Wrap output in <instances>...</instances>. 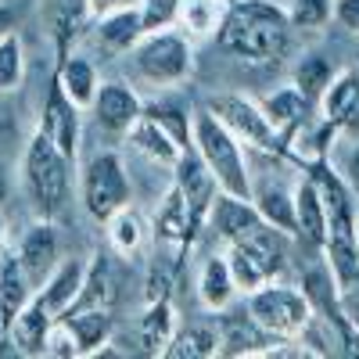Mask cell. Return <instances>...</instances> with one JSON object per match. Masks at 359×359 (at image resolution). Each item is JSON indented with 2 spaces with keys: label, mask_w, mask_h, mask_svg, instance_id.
I'll return each mask as SVG.
<instances>
[{
  "label": "cell",
  "mask_w": 359,
  "mask_h": 359,
  "mask_svg": "<svg viewBox=\"0 0 359 359\" xmlns=\"http://www.w3.org/2000/svg\"><path fill=\"white\" fill-rule=\"evenodd\" d=\"M216 40L226 54L241 57L248 65L277 62L291 40V18L273 0H237L223 11Z\"/></svg>",
  "instance_id": "6da1fadb"
},
{
  "label": "cell",
  "mask_w": 359,
  "mask_h": 359,
  "mask_svg": "<svg viewBox=\"0 0 359 359\" xmlns=\"http://www.w3.org/2000/svg\"><path fill=\"white\" fill-rule=\"evenodd\" d=\"M22 180H25L29 201H33V212L40 219H54L69 205L72 180H76V158H69L43 133H33L25 144V155H22Z\"/></svg>",
  "instance_id": "7a4b0ae2"
},
{
  "label": "cell",
  "mask_w": 359,
  "mask_h": 359,
  "mask_svg": "<svg viewBox=\"0 0 359 359\" xmlns=\"http://www.w3.org/2000/svg\"><path fill=\"white\" fill-rule=\"evenodd\" d=\"M191 147L201 155V162L212 169L223 194L252 198V169H248L245 144L237 140L205 104L191 111Z\"/></svg>",
  "instance_id": "3957f363"
},
{
  "label": "cell",
  "mask_w": 359,
  "mask_h": 359,
  "mask_svg": "<svg viewBox=\"0 0 359 359\" xmlns=\"http://www.w3.org/2000/svg\"><path fill=\"white\" fill-rule=\"evenodd\" d=\"M245 309L255 316V323L262 331H269L277 341H294L302 338V331L313 320V306L302 287L273 280V284H262L255 291L245 294Z\"/></svg>",
  "instance_id": "277c9868"
},
{
  "label": "cell",
  "mask_w": 359,
  "mask_h": 359,
  "mask_svg": "<svg viewBox=\"0 0 359 359\" xmlns=\"http://www.w3.org/2000/svg\"><path fill=\"white\" fill-rule=\"evenodd\" d=\"M284 230H273V226H262L259 233L245 237L237 245H226V262L233 269V280H237V291L248 294L262 284H273L284 277L287 269V248H284Z\"/></svg>",
  "instance_id": "5b68a950"
},
{
  "label": "cell",
  "mask_w": 359,
  "mask_h": 359,
  "mask_svg": "<svg viewBox=\"0 0 359 359\" xmlns=\"http://www.w3.org/2000/svg\"><path fill=\"white\" fill-rule=\"evenodd\" d=\"M133 65L137 72L155 83V86H172V83H184L194 69V47H191V36L184 33H172V29H151L144 33L133 50Z\"/></svg>",
  "instance_id": "8992f818"
},
{
  "label": "cell",
  "mask_w": 359,
  "mask_h": 359,
  "mask_svg": "<svg viewBox=\"0 0 359 359\" xmlns=\"http://www.w3.org/2000/svg\"><path fill=\"white\" fill-rule=\"evenodd\" d=\"M79 201L97 223H108L115 212H123V208L133 201L126 165H123V158H118L115 151H101V155H94L83 165Z\"/></svg>",
  "instance_id": "52a82bcc"
},
{
  "label": "cell",
  "mask_w": 359,
  "mask_h": 359,
  "mask_svg": "<svg viewBox=\"0 0 359 359\" xmlns=\"http://www.w3.org/2000/svg\"><path fill=\"white\" fill-rule=\"evenodd\" d=\"M205 108L245 147H255V151H266V155H287V140L269 123V115L262 111L259 101H252L245 94H212L205 101Z\"/></svg>",
  "instance_id": "ba28073f"
},
{
  "label": "cell",
  "mask_w": 359,
  "mask_h": 359,
  "mask_svg": "<svg viewBox=\"0 0 359 359\" xmlns=\"http://www.w3.org/2000/svg\"><path fill=\"white\" fill-rule=\"evenodd\" d=\"M79 104L62 90L57 76L50 79L47 86V97H43V108H40V123H36V133H43L47 140H54L69 158L79 155Z\"/></svg>",
  "instance_id": "9c48e42d"
},
{
  "label": "cell",
  "mask_w": 359,
  "mask_h": 359,
  "mask_svg": "<svg viewBox=\"0 0 359 359\" xmlns=\"http://www.w3.org/2000/svg\"><path fill=\"white\" fill-rule=\"evenodd\" d=\"M172 187L184 194V201H187V208L194 212V219L205 226L208 208H212V201L219 194V184H216L212 169L201 162V155L194 151V147H184L180 158L172 162Z\"/></svg>",
  "instance_id": "30bf717a"
},
{
  "label": "cell",
  "mask_w": 359,
  "mask_h": 359,
  "mask_svg": "<svg viewBox=\"0 0 359 359\" xmlns=\"http://www.w3.org/2000/svg\"><path fill=\"white\" fill-rule=\"evenodd\" d=\"M90 115H94V123L108 133H130L133 123L144 115V101H140V94L133 86L118 83V79H108V83L97 86Z\"/></svg>",
  "instance_id": "8fae6325"
},
{
  "label": "cell",
  "mask_w": 359,
  "mask_h": 359,
  "mask_svg": "<svg viewBox=\"0 0 359 359\" xmlns=\"http://www.w3.org/2000/svg\"><path fill=\"white\" fill-rule=\"evenodd\" d=\"M205 223L216 230V237L223 245H237V241H245V237H252L266 226L252 198H237V194H223V191L216 194Z\"/></svg>",
  "instance_id": "7c38bea8"
},
{
  "label": "cell",
  "mask_w": 359,
  "mask_h": 359,
  "mask_svg": "<svg viewBox=\"0 0 359 359\" xmlns=\"http://www.w3.org/2000/svg\"><path fill=\"white\" fill-rule=\"evenodd\" d=\"M273 348H277V338L269 331H262L248 309H241V313L223 309V316H219V355H230V359L269 355Z\"/></svg>",
  "instance_id": "4fadbf2b"
},
{
  "label": "cell",
  "mask_w": 359,
  "mask_h": 359,
  "mask_svg": "<svg viewBox=\"0 0 359 359\" xmlns=\"http://www.w3.org/2000/svg\"><path fill=\"white\" fill-rule=\"evenodd\" d=\"M22 266H25V273L29 280H33V287H40L47 280V273L62 262L57 259V233H54V219H40L33 226H25L22 237H18V245H15Z\"/></svg>",
  "instance_id": "5bb4252c"
},
{
  "label": "cell",
  "mask_w": 359,
  "mask_h": 359,
  "mask_svg": "<svg viewBox=\"0 0 359 359\" xmlns=\"http://www.w3.org/2000/svg\"><path fill=\"white\" fill-rule=\"evenodd\" d=\"M54 320H57V316L33 294V298H29V302L11 316V323H8V345H11V352H18V355H43L47 331H50Z\"/></svg>",
  "instance_id": "9a60e30c"
},
{
  "label": "cell",
  "mask_w": 359,
  "mask_h": 359,
  "mask_svg": "<svg viewBox=\"0 0 359 359\" xmlns=\"http://www.w3.org/2000/svg\"><path fill=\"white\" fill-rule=\"evenodd\" d=\"M294 237H302L306 245H313L320 252H323V241H327L323 198H320V187L309 172L294 184Z\"/></svg>",
  "instance_id": "2e32d148"
},
{
  "label": "cell",
  "mask_w": 359,
  "mask_h": 359,
  "mask_svg": "<svg viewBox=\"0 0 359 359\" xmlns=\"http://www.w3.org/2000/svg\"><path fill=\"white\" fill-rule=\"evenodd\" d=\"M198 230H201V223L194 219V212L187 208L184 194H180L176 187H169L165 201L158 205V212H155V237L165 241V245H172L176 252H187Z\"/></svg>",
  "instance_id": "e0dca14e"
},
{
  "label": "cell",
  "mask_w": 359,
  "mask_h": 359,
  "mask_svg": "<svg viewBox=\"0 0 359 359\" xmlns=\"http://www.w3.org/2000/svg\"><path fill=\"white\" fill-rule=\"evenodd\" d=\"M83 277H86V262L83 259H62L47 273V280L36 287V298L54 316H65L72 309V302H76L79 287H83Z\"/></svg>",
  "instance_id": "ac0fdd59"
},
{
  "label": "cell",
  "mask_w": 359,
  "mask_h": 359,
  "mask_svg": "<svg viewBox=\"0 0 359 359\" xmlns=\"http://www.w3.org/2000/svg\"><path fill=\"white\" fill-rule=\"evenodd\" d=\"M208 355H219V316H201L176 327L162 359H208Z\"/></svg>",
  "instance_id": "d6986e66"
},
{
  "label": "cell",
  "mask_w": 359,
  "mask_h": 359,
  "mask_svg": "<svg viewBox=\"0 0 359 359\" xmlns=\"http://www.w3.org/2000/svg\"><path fill=\"white\" fill-rule=\"evenodd\" d=\"M33 294H36V287H33V280H29L18 252L11 245H4L0 248V316H4V323H11V316Z\"/></svg>",
  "instance_id": "ffe728a7"
},
{
  "label": "cell",
  "mask_w": 359,
  "mask_h": 359,
  "mask_svg": "<svg viewBox=\"0 0 359 359\" xmlns=\"http://www.w3.org/2000/svg\"><path fill=\"white\" fill-rule=\"evenodd\" d=\"M126 140L137 147L144 158H151V162H158V165H169V169H172V162L180 158V151H184V144H180V140L158 123V118H151L147 111L133 123V130L126 133Z\"/></svg>",
  "instance_id": "44dd1931"
},
{
  "label": "cell",
  "mask_w": 359,
  "mask_h": 359,
  "mask_svg": "<svg viewBox=\"0 0 359 359\" xmlns=\"http://www.w3.org/2000/svg\"><path fill=\"white\" fill-rule=\"evenodd\" d=\"M198 294H201V306L223 313L233 306L237 298V280H233V269L226 262V255H208L201 273H198Z\"/></svg>",
  "instance_id": "7402d4cb"
},
{
  "label": "cell",
  "mask_w": 359,
  "mask_h": 359,
  "mask_svg": "<svg viewBox=\"0 0 359 359\" xmlns=\"http://www.w3.org/2000/svg\"><path fill=\"white\" fill-rule=\"evenodd\" d=\"M176 313L169 306V298H162V302H147L144 316L137 320V345L144 355H165L172 334H176Z\"/></svg>",
  "instance_id": "603a6c76"
},
{
  "label": "cell",
  "mask_w": 359,
  "mask_h": 359,
  "mask_svg": "<svg viewBox=\"0 0 359 359\" xmlns=\"http://www.w3.org/2000/svg\"><path fill=\"white\" fill-rule=\"evenodd\" d=\"M97 43L111 54H130L133 43L147 33L144 29V15L140 8H123V11H111V15H101L97 18Z\"/></svg>",
  "instance_id": "cb8c5ba5"
},
{
  "label": "cell",
  "mask_w": 359,
  "mask_h": 359,
  "mask_svg": "<svg viewBox=\"0 0 359 359\" xmlns=\"http://www.w3.org/2000/svg\"><path fill=\"white\" fill-rule=\"evenodd\" d=\"M111 298H115V273H111V262L104 255H94L86 262V277L83 287L76 294V302L69 313H83V309H111Z\"/></svg>",
  "instance_id": "d4e9b609"
},
{
  "label": "cell",
  "mask_w": 359,
  "mask_h": 359,
  "mask_svg": "<svg viewBox=\"0 0 359 359\" xmlns=\"http://www.w3.org/2000/svg\"><path fill=\"white\" fill-rule=\"evenodd\" d=\"M43 15H47V25H50V36L57 43V57H65L69 43L76 40L83 22L90 18V0H47Z\"/></svg>",
  "instance_id": "484cf974"
},
{
  "label": "cell",
  "mask_w": 359,
  "mask_h": 359,
  "mask_svg": "<svg viewBox=\"0 0 359 359\" xmlns=\"http://www.w3.org/2000/svg\"><path fill=\"white\" fill-rule=\"evenodd\" d=\"M359 97V69H345V72H334V79L327 83L323 97L316 101V111H320V123L327 126H341V118L348 115V108L355 104Z\"/></svg>",
  "instance_id": "4316f807"
},
{
  "label": "cell",
  "mask_w": 359,
  "mask_h": 359,
  "mask_svg": "<svg viewBox=\"0 0 359 359\" xmlns=\"http://www.w3.org/2000/svg\"><path fill=\"white\" fill-rule=\"evenodd\" d=\"M252 201H255V208H259V216H262L266 226L294 233V187L262 184V187H252Z\"/></svg>",
  "instance_id": "83f0119b"
},
{
  "label": "cell",
  "mask_w": 359,
  "mask_h": 359,
  "mask_svg": "<svg viewBox=\"0 0 359 359\" xmlns=\"http://www.w3.org/2000/svg\"><path fill=\"white\" fill-rule=\"evenodd\" d=\"M57 83H62V90L79 104V108H90L94 104V94H97V69L86 62V57L79 54H65V57H57Z\"/></svg>",
  "instance_id": "f1b7e54d"
},
{
  "label": "cell",
  "mask_w": 359,
  "mask_h": 359,
  "mask_svg": "<svg viewBox=\"0 0 359 359\" xmlns=\"http://www.w3.org/2000/svg\"><path fill=\"white\" fill-rule=\"evenodd\" d=\"M69 327L79 338L83 355H97L111 338H115V316L111 309H83V313H65Z\"/></svg>",
  "instance_id": "f546056e"
},
{
  "label": "cell",
  "mask_w": 359,
  "mask_h": 359,
  "mask_svg": "<svg viewBox=\"0 0 359 359\" xmlns=\"http://www.w3.org/2000/svg\"><path fill=\"white\" fill-rule=\"evenodd\" d=\"M309 108H313V104L298 94L294 86H284V90H277V94H269V97L262 101V111L269 115V123L277 126V133H280L284 140H291V133L302 126V118H306Z\"/></svg>",
  "instance_id": "4dcf8cb0"
},
{
  "label": "cell",
  "mask_w": 359,
  "mask_h": 359,
  "mask_svg": "<svg viewBox=\"0 0 359 359\" xmlns=\"http://www.w3.org/2000/svg\"><path fill=\"white\" fill-rule=\"evenodd\" d=\"M108 241H111V248L118 252V255H137L140 248H144V241H147V223H144V216L140 212H133V208L126 205L123 212H115L111 219H108Z\"/></svg>",
  "instance_id": "1f68e13d"
},
{
  "label": "cell",
  "mask_w": 359,
  "mask_h": 359,
  "mask_svg": "<svg viewBox=\"0 0 359 359\" xmlns=\"http://www.w3.org/2000/svg\"><path fill=\"white\" fill-rule=\"evenodd\" d=\"M334 79V69H331V62H327L323 54H306L302 62L294 65V76H291V86L302 94L313 108H316V101L323 97V90H327V83Z\"/></svg>",
  "instance_id": "d6a6232c"
},
{
  "label": "cell",
  "mask_w": 359,
  "mask_h": 359,
  "mask_svg": "<svg viewBox=\"0 0 359 359\" xmlns=\"http://www.w3.org/2000/svg\"><path fill=\"white\" fill-rule=\"evenodd\" d=\"M223 11L219 8V0H180V29H184L187 36H208V33H216L219 22H223Z\"/></svg>",
  "instance_id": "836d02e7"
},
{
  "label": "cell",
  "mask_w": 359,
  "mask_h": 359,
  "mask_svg": "<svg viewBox=\"0 0 359 359\" xmlns=\"http://www.w3.org/2000/svg\"><path fill=\"white\" fill-rule=\"evenodd\" d=\"M25 79V47H22V36L18 29L8 33L0 40V97L4 94H15Z\"/></svg>",
  "instance_id": "e575fe53"
},
{
  "label": "cell",
  "mask_w": 359,
  "mask_h": 359,
  "mask_svg": "<svg viewBox=\"0 0 359 359\" xmlns=\"http://www.w3.org/2000/svg\"><path fill=\"white\" fill-rule=\"evenodd\" d=\"M291 29H323L334 18V0H291Z\"/></svg>",
  "instance_id": "d590c367"
},
{
  "label": "cell",
  "mask_w": 359,
  "mask_h": 359,
  "mask_svg": "<svg viewBox=\"0 0 359 359\" xmlns=\"http://www.w3.org/2000/svg\"><path fill=\"white\" fill-rule=\"evenodd\" d=\"M176 266L180 259H155L147 266V277H144V302H162L172 291V280H176Z\"/></svg>",
  "instance_id": "8d00e7d4"
},
{
  "label": "cell",
  "mask_w": 359,
  "mask_h": 359,
  "mask_svg": "<svg viewBox=\"0 0 359 359\" xmlns=\"http://www.w3.org/2000/svg\"><path fill=\"white\" fill-rule=\"evenodd\" d=\"M43 355L50 359H83V348H79V338L69 327L65 316H57L47 331V345H43Z\"/></svg>",
  "instance_id": "74e56055"
},
{
  "label": "cell",
  "mask_w": 359,
  "mask_h": 359,
  "mask_svg": "<svg viewBox=\"0 0 359 359\" xmlns=\"http://www.w3.org/2000/svg\"><path fill=\"white\" fill-rule=\"evenodd\" d=\"M144 111L151 118H158L184 147H191V115L184 108H176V104H144Z\"/></svg>",
  "instance_id": "f35d334b"
},
{
  "label": "cell",
  "mask_w": 359,
  "mask_h": 359,
  "mask_svg": "<svg viewBox=\"0 0 359 359\" xmlns=\"http://www.w3.org/2000/svg\"><path fill=\"white\" fill-rule=\"evenodd\" d=\"M140 15H144V29H169L180 15V0H140Z\"/></svg>",
  "instance_id": "ab89813d"
},
{
  "label": "cell",
  "mask_w": 359,
  "mask_h": 359,
  "mask_svg": "<svg viewBox=\"0 0 359 359\" xmlns=\"http://www.w3.org/2000/svg\"><path fill=\"white\" fill-rule=\"evenodd\" d=\"M338 302H341V313H345L352 334H355V341H359V273L338 280Z\"/></svg>",
  "instance_id": "60d3db41"
},
{
  "label": "cell",
  "mask_w": 359,
  "mask_h": 359,
  "mask_svg": "<svg viewBox=\"0 0 359 359\" xmlns=\"http://www.w3.org/2000/svg\"><path fill=\"white\" fill-rule=\"evenodd\" d=\"M338 172H341V180H345V184H348V191L359 198V140L348 147V155L341 158Z\"/></svg>",
  "instance_id": "b9f144b4"
},
{
  "label": "cell",
  "mask_w": 359,
  "mask_h": 359,
  "mask_svg": "<svg viewBox=\"0 0 359 359\" xmlns=\"http://www.w3.org/2000/svg\"><path fill=\"white\" fill-rule=\"evenodd\" d=\"M334 22L359 36V0H334Z\"/></svg>",
  "instance_id": "7bdbcfd3"
},
{
  "label": "cell",
  "mask_w": 359,
  "mask_h": 359,
  "mask_svg": "<svg viewBox=\"0 0 359 359\" xmlns=\"http://www.w3.org/2000/svg\"><path fill=\"white\" fill-rule=\"evenodd\" d=\"M123 8H140V0H90V15L101 18L111 11H123Z\"/></svg>",
  "instance_id": "ee69618b"
},
{
  "label": "cell",
  "mask_w": 359,
  "mask_h": 359,
  "mask_svg": "<svg viewBox=\"0 0 359 359\" xmlns=\"http://www.w3.org/2000/svg\"><path fill=\"white\" fill-rule=\"evenodd\" d=\"M338 133H345V137L359 140V97H355V104L348 108V115L341 118V126H338Z\"/></svg>",
  "instance_id": "f6af8a7d"
},
{
  "label": "cell",
  "mask_w": 359,
  "mask_h": 359,
  "mask_svg": "<svg viewBox=\"0 0 359 359\" xmlns=\"http://www.w3.org/2000/svg\"><path fill=\"white\" fill-rule=\"evenodd\" d=\"M18 29V18H15V11L8 8V4H0V40H4L8 33H15Z\"/></svg>",
  "instance_id": "bcb514c9"
},
{
  "label": "cell",
  "mask_w": 359,
  "mask_h": 359,
  "mask_svg": "<svg viewBox=\"0 0 359 359\" xmlns=\"http://www.w3.org/2000/svg\"><path fill=\"white\" fill-rule=\"evenodd\" d=\"M8 191H11V172H8V165L0 162V201L8 198Z\"/></svg>",
  "instance_id": "7dc6e473"
},
{
  "label": "cell",
  "mask_w": 359,
  "mask_h": 359,
  "mask_svg": "<svg viewBox=\"0 0 359 359\" xmlns=\"http://www.w3.org/2000/svg\"><path fill=\"white\" fill-rule=\"evenodd\" d=\"M0 352H11V345H8V323H4V316H0Z\"/></svg>",
  "instance_id": "c3c4849f"
},
{
  "label": "cell",
  "mask_w": 359,
  "mask_h": 359,
  "mask_svg": "<svg viewBox=\"0 0 359 359\" xmlns=\"http://www.w3.org/2000/svg\"><path fill=\"white\" fill-rule=\"evenodd\" d=\"M355 241H359V208H355Z\"/></svg>",
  "instance_id": "681fc988"
},
{
  "label": "cell",
  "mask_w": 359,
  "mask_h": 359,
  "mask_svg": "<svg viewBox=\"0 0 359 359\" xmlns=\"http://www.w3.org/2000/svg\"><path fill=\"white\" fill-rule=\"evenodd\" d=\"M0 4H8V0H0Z\"/></svg>",
  "instance_id": "f907efd6"
}]
</instances>
